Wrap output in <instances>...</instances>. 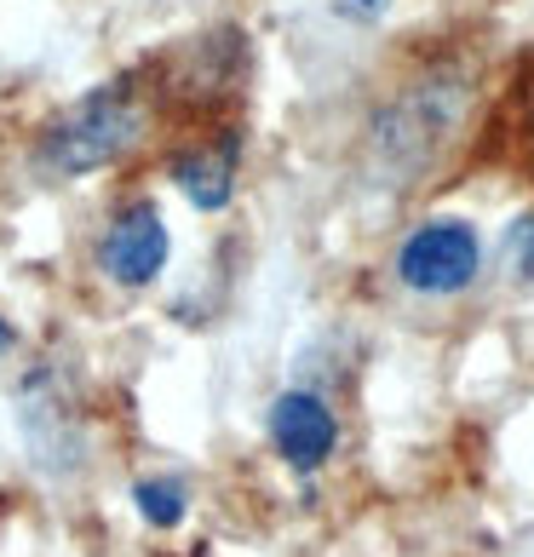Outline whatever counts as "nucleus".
<instances>
[{"label":"nucleus","mask_w":534,"mask_h":557,"mask_svg":"<svg viewBox=\"0 0 534 557\" xmlns=\"http://www.w3.org/2000/svg\"><path fill=\"white\" fill-rule=\"evenodd\" d=\"M150 127H156V92L138 64L127 75H110L87 98H75L70 110H58L35 138V161L52 178H87L127 161Z\"/></svg>","instance_id":"nucleus-1"},{"label":"nucleus","mask_w":534,"mask_h":557,"mask_svg":"<svg viewBox=\"0 0 534 557\" xmlns=\"http://www.w3.org/2000/svg\"><path fill=\"white\" fill-rule=\"evenodd\" d=\"M144 75H150L156 92V115H190V121H224V104L241 98V81H248V40L241 29H208L178 40L173 52L144 58Z\"/></svg>","instance_id":"nucleus-2"},{"label":"nucleus","mask_w":534,"mask_h":557,"mask_svg":"<svg viewBox=\"0 0 534 557\" xmlns=\"http://www.w3.org/2000/svg\"><path fill=\"white\" fill-rule=\"evenodd\" d=\"M460 110H465L460 75H425V81H414V87L397 92L392 104L374 115V127H368L374 168L392 184H408L420 168L437 161L448 133L460 127Z\"/></svg>","instance_id":"nucleus-3"},{"label":"nucleus","mask_w":534,"mask_h":557,"mask_svg":"<svg viewBox=\"0 0 534 557\" xmlns=\"http://www.w3.org/2000/svg\"><path fill=\"white\" fill-rule=\"evenodd\" d=\"M17 431L29 443V460L52 478H70L87 460V408L64 368L40 362L17 380Z\"/></svg>","instance_id":"nucleus-4"},{"label":"nucleus","mask_w":534,"mask_h":557,"mask_svg":"<svg viewBox=\"0 0 534 557\" xmlns=\"http://www.w3.org/2000/svg\"><path fill=\"white\" fill-rule=\"evenodd\" d=\"M477 271H483V242L465 219H425L397 247V282L431 299L465 294Z\"/></svg>","instance_id":"nucleus-5"},{"label":"nucleus","mask_w":534,"mask_h":557,"mask_svg":"<svg viewBox=\"0 0 534 557\" xmlns=\"http://www.w3.org/2000/svg\"><path fill=\"white\" fill-rule=\"evenodd\" d=\"M167 259H173V236H167V224H161V213L150 201H127V208L110 213L104 236H98V271L115 287L138 294V287H150L167 271Z\"/></svg>","instance_id":"nucleus-6"},{"label":"nucleus","mask_w":534,"mask_h":557,"mask_svg":"<svg viewBox=\"0 0 534 557\" xmlns=\"http://www.w3.org/2000/svg\"><path fill=\"white\" fill-rule=\"evenodd\" d=\"M167 173L196 213H224L236 201V178H241V133L224 127V121L190 133L167 156Z\"/></svg>","instance_id":"nucleus-7"},{"label":"nucleus","mask_w":534,"mask_h":557,"mask_svg":"<svg viewBox=\"0 0 534 557\" xmlns=\"http://www.w3.org/2000/svg\"><path fill=\"white\" fill-rule=\"evenodd\" d=\"M271 448L282 454L287 471H299V478L322 471L339 448L334 408H327L316 391H282V397L271 403Z\"/></svg>","instance_id":"nucleus-8"},{"label":"nucleus","mask_w":534,"mask_h":557,"mask_svg":"<svg viewBox=\"0 0 534 557\" xmlns=\"http://www.w3.org/2000/svg\"><path fill=\"white\" fill-rule=\"evenodd\" d=\"M133 511L150 529H178L190 518V483L173 478V471H161V478H138L133 483Z\"/></svg>","instance_id":"nucleus-9"},{"label":"nucleus","mask_w":534,"mask_h":557,"mask_svg":"<svg viewBox=\"0 0 534 557\" xmlns=\"http://www.w3.org/2000/svg\"><path fill=\"white\" fill-rule=\"evenodd\" d=\"M511 104H518V138H523V156H529V168H534V58L523 64V75H518V92H511Z\"/></svg>","instance_id":"nucleus-10"},{"label":"nucleus","mask_w":534,"mask_h":557,"mask_svg":"<svg viewBox=\"0 0 534 557\" xmlns=\"http://www.w3.org/2000/svg\"><path fill=\"white\" fill-rule=\"evenodd\" d=\"M506 264H511V276H534V213L506 231Z\"/></svg>","instance_id":"nucleus-11"},{"label":"nucleus","mask_w":534,"mask_h":557,"mask_svg":"<svg viewBox=\"0 0 534 557\" xmlns=\"http://www.w3.org/2000/svg\"><path fill=\"white\" fill-rule=\"evenodd\" d=\"M385 7H392V0H334V12L351 17V24H374Z\"/></svg>","instance_id":"nucleus-12"},{"label":"nucleus","mask_w":534,"mask_h":557,"mask_svg":"<svg viewBox=\"0 0 534 557\" xmlns=\"http://www.w3.org/2000/svg\"><path fill=\"white\" fill-rule=\"evenodd\" d=\"M12 350H17V327L0 317V357H12Z\"/></svg>","instance_id":"nucleus-13"}]
</instances>
